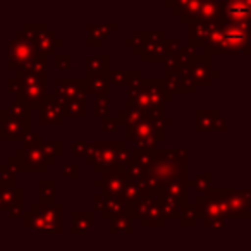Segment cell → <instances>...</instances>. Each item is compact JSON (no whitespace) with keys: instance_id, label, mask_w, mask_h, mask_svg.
<instances>
[{"instance_id":"cell-1","label":"cell","mask_w":251,"mask_h":251,"mask_svg":"<svg viewBox=\"0 0 251 251\" xmlns=\"http://www.w3.org/2000/svg\"><path fill=\"white\" fill-rule=\"evenodd\" d=\"M153 160L147 167V179L151 186L162 188L171 182L189 186V151L186 148H155Z\"/></svg>"},{"instance_id":"cell-2","label":"cell","mask_w":251,"mask_h":251,"mask_svg":"<svg viewBox=\"0 0 251 251\" xmlns=\"http://www.w3.org/2000/svg\"><path fill=\"white\" fill-rule=\"evenodd\" d=\"M23 226L26 229H31L35 236L40 234L60 236L64 232V205L62 203H52V205L33 203L31 210L25 212L23 215Z\"/></svg>"},{"instance_id":"cell-3","label":"cell","mask_w":251,"mask_h":251,"mask_svg":"<svg viewBox=\"0 0 251 251\" xmlns=\"http://www.w3.org/2000/svg\"><path fill=\"white\" fill-rule=\"evenodd\" d=\"M25 143L21 148L16 150V155L9 157L7 164H11L16 169V172H47L49 165H47L45 155H43V140L42 134L35 133L25 138Z\"/></svg>"},{"instance_id":"cell-4","label":"cell","mask_w":251,"mask_h":251,"mask_svg":"<svg viewBox=\"0 0 251 251\" xmlns=\"http://www.w3.org/2000/svg\"><path fill=\"white\" fill-rule=\"evenodd\" d=\"M126 141H107V140H97L90 143L86 162L93 165L95 172L100 174H122V171L117 165V153L119 150L126 147Z\"/></svg>"},{"instance_id":"cell-5","label":"cell","mask_w":251,"mask_h":251,"mask_svg":"<svg viewBox=\"0 0 251 251\" xmlns=\"http://www.w3.org/2000/svg\"><path fill=\"white\" fill-rule=\"evenodd\" d=\"M9 53V71H21L25 66H28L35 57H38V50H36V38L26 29H21L16 33L14 38L9 42L7 47Z\"/></svg>"},{"instance_id":"cell-6","label":"cell","mask_w":251,"mask_h":251,"mask_svg":"<svg viewBox=\"0 0 251 251\" xmlns=\"http://www.w3.org/2000/svg\"><path fill=\"white\" fill-rule=\"evenodd\" d=\"M224 205L226 219H250L251 217V191L248 188H217Z\"/></svg>"},{"instance_id":"cell-7","label":"cell","mask_w":251,"mask_h":251,"mask_svg":"<svg viewBox=\"0 0 251 251\" xmlns=\"http://www.w3.org/2000/svg\"><path fill=\"white\" fill-rule=\"evenodd\" d=\"M193 206L203 220L206 227H224L226 226V215H224V205L220 200L219 189L213 188L206 196H196Z\"/></svg>"},{"instance_id":"cell-8","label":"cell","mask_w":251,"mask_h":251,"mask_svg":"<svg viewBox=\"0 0 251 251\" xmlns=\"http://www.w3.org/2000/svg\"><path fill=\"white\" fill-rule=\"evenodd\" d=\"M16 79L19 81V84H21V90H19L18 93V100L23 101V103L28 105L31 110H35V108H38L40 105L45 101L47 98V81H49V77H35V76H28V74H25L23 71H18L16 73Z\"/></svg>"},{"instance_id":"cell-9","label":"cell","mask_w":251,"mask_h":251,"mask_svg":"<svg viewBox=\"0 0 251 251\" xmlns=\"http://www.w3.org/2000/svg\"><path fill=\"white\" fill-rule=\"evenodd\" d=\"M165 140V133L155 129L153 124L147 119H141L140 122L126 127V143L127 141H134L138 145L136 148L140 150H155L158 143Z\"/></svg>"},{"instance_id":"cell-10","label":"cell","mask_w":251,"mask_h":251,"mask_svg":"<svg viewBox=\"0 0 251 251\" xmlns=\"http://www.w3.org/2000/svg\"><path fill=\"white\" fill-rule=\"evenodd\" d=\"M33 133V121H21L12 117L7 108L0 110V140L2 141H23Z\"/></svg>"},{"instance_id":"cell-11","label":"cell","mask_w":251,"mask_h":251,"mask_svg":"<svg viewBox=\"0 0 251 251\" xmlns=\"http://www.w3.org/2000/svg\"><path fill=\"white\" fill-rule=\"evenodd\" d=\"M57 100H71V98H88L86 77H57L55 93Z\"/></svg>"},{"instance_id":"cell-12","label":"cell","mask_w":251,"mask_h":251,"mask_svg":"<svg viewBox=\"0 0 251 251\" xmlns=\"http://www.w3.org/2000/svg\"><path fill=\"white\" fill-rule=\"evenodd\" d=\"M103 177L97 179L93 182L95 188L100 189V195L105 196V198H114L122 201V193H124V188L127 184V179H126L124 174H101Z\"/></svg>"},{"instance_id":"cell-13","label":"cell","mask_w":251,"mask_h":251,"mask_svg":"<svg viewBox=\"0 0 251 251\" xmlns=\"http://www.w3.org/2000/svg\"><path fill=\"white\" fill-rule=\"evenodd\" d=\"M188 73H189V76H191V79H193V83H195L196 88H200V86H205V88L212 86V84H213L212 57L201 53V55H200V59L196 60V62L188 69Z\"/></svg>"},{"instance_id":"cell-14","label":"cell","mask_w":251,"mask_h":251,"mask_svg":"<svg viewBox=\"0 0 251 251\" xmlns=\"http://www.w3.org/2000/svg\"><path fill=\"white\" fill-rule=\"evenodd\" d=\"M95 210L93 212H101L103 219H121V217H127V206L122 201L114 198H105L101 195H97L93 198Z\"/></svg>"},{"instance_id":"cell-15","label":"cell","mask_w":251,"mask_h":251,"mask_svg":"<svg viewBox=\"0 0 251 251\" xmlns=\"http://www.w3.org/2000/svg\"><path fill=\"white\" fill-rule=\"evenodd\" d=\"M40 110V124L42 126H62L64 117L60 112L59 101L53 95H47L45 101L38 107Z\"/></svg>"},{"instance_id":"cell-16","label":"cell","mask_w":251,"mask_h":251,"mask_svg":"<svg viewBox=\"0 0 251 251\" xmlns=\"http://www.w3.org/2000/svg\"><path fill=\"white\" fill-rule=\"evenodd\" d=\"M220 19L229 23H250V2L236 0V2H222V16Z\"/></svg>"},{"instance_id":"cell-17","label":"cell","mask_w":251,"mask_h":251,"mask_svg":"<svg viewBox=\"0 0 251 251\" xmlns=\"http://www.w3.org/2000/svg\"><path fill=\"white\" fill-rule=\"evenodd\" d=\"M153 193H157L160 198H171L176 203H179L181 206H186L189 203V186L184 182H171V184H165L162 188H153Z\"/></svg>"},{"instance_id":"cell-18","label":"cell","mask_w":251,"mask_h":251,"mask_svg":"<svg viewBox=\"0 0 251 251\" xmlns=\"http://www.w3.org/2000/svg\"><path fill=\"white\" fill-rule=\"evenodd\" d=\"M119 29L117 23H110V25H95V23H88L86 31H88V47H101L103 42Z\"/></svg>"},{"instance_id":"cell-19","label":"cell","mask_w":251,"mask_h":251,"mask_svg":"<svg viewBox=\"0 0 251 251\" xmlns=\"http://www.w3.org/2000/svg\"><path fill=\"white\" fill-rule=\"evenodd\" d=\"M73 226H71V234L73 236H86L95 222L93 210H73L71 212Z\"/></svg>"},{"instance_id":"cell-20","label":"cell","mask_w":251,"mask_h":251,"mask_svg":"<svg viewBox=\"0 0 251 251\" xmlns=\"http://www.w3.org/2000/svg\"><path fill=\"white\" fill-rule=\"evenodd\" d=\"M213 23L215 21H196L189 25L188 29V40H189V49L198 50L201 47H205V40L208 36V33L212 31Z\"/></svg>"},{"instance_id":"cell-21","label":"cell","mask_w":251,"mask_h":251,"mask_svg":"<svg viewBox=\"0 0 251 251\" xmlns=\"http://www.w3.org/2000/svg\"><path fill=\"white\" fill-rule=\"evenodd\" d=\"M59 101L62 117L83 119L88 114V98H71V100H57Z\"/></svg>"},{"instance_id":"cell-22","label":"cell","mask_w":251,"mask_h":251,"mask_svg":"<svg viewBox=\"0 0 251 251\" xmlns=\"http://www.w3.org/2000/svg\"><path fill=\"white\" fill-rule=\"evenodd\" d=\"M59 47H64V40L59 38L53 31L47 29V31L40 33L36 36V50H38V55H52Z\"/></svg>"},{"instance_id":"cell-23","label":"cell","mask_w":251,"mask_h":251,"mask_svg":"<svg viewBox=\"0 0 251 251\" xmlns=\"http://www.w3.org/2000/svg\"><path fill=\"white\" fill-rule=\"evenodd\" d=\"M110 73V55H95L86 59V77L93 76H107Z\"/></svg>"},{"instance_id":"cell-24","label":"cell","mask_w":251,"mask_h":251,"mask_svg":"<svg viewBox=\"0 0 251 251\" xmlns=\"http://www.w3.org/2000/svg\"><path fill=\"white\" fill-rule=\"evenodd\" d=\"M220 115V110L213 108V110H206V108H201V110L196 112V131L198 133H212L215 129V121Z\"/></svg>"},{"instance_id":"cell-25","label":"cell","mask_w":251,"mask_h":251,"mask_svg":"<svg viewBox=\"0 0 251 251\" xmlns=\"http://www.w3.org/2000/svg\"><path fill=\"white\" fill-rule=\"evenodd\" d=\"M110 91V83L107 76H93L86 77V95H97L98 97H107Z\"/></svg>"},{"instance_id":"cell-26","label":"cell","mask_w":251,"mask_h":251,"mask_svg":"<svg viewBox=\"0 0 251 251\" xmlns=\"http://www.w3.org/2000/svg\"><path fill=\"white\" fill-rule=\"evenodd\" d=\"M23 73L28 74V76L35 77H49V57L38 55L28 64V66L23 67Z\"/></svg>"},{"instance_id":"cell-27","label":"cell","mask_w":251,"mask_h":251,"mask_svg":"<svg viewBox=\"0 0 251 251\" xmlns=\"http://www.w3.org/2000/svg\"><path fill=\"white\" fill-rule=\"evenodd\" d=\"M43 155H45L47 165H53L57 158L64 157V141L62 140H50L43 141Z\"/></svg>"},{"instance_id":"cell-28","label":"cell","mask_w":251,"mask_h":251,"mask_svg":"<svg viewBox=\"0 0 251 251\" xmlns=\"http://www.w3.org/2000/svg\"><path fill=\"white\" fill-rule=\"evenodd\" d=\"M196 189V196H206L213 189V174L212 172H203L196 176V179L189 181V189Z\"/></svg>"},{"instance_id":"cell-29","label":"cell","mask_w":251,"mask_h":251,"mask_svg":"<svg viewBox=\"0 0 251 251\" xmlns=\"http://www.w3.org/2000/svg\"><path fill=\"white\" fill-rule=\"evenodd\" d=\"M200 11H201V2L200 0H184V5H182V12H181V21L184 25H191V23L200 21Z\"/></svg>"},{"instance_id":"cell-30","label":"cell","mask_w":251,"mask_h":251,"mask_svg":"<svg viewBox=\"0 0 251 251\" xmlns=\"http://www.w3.org/2000/svg\"><path fill=\"white\" fill-rule=\"evenodd\" d=\"M164 42L153 43V42L148 40L147 49H145V52L141 53V60H143V62H164V59H165Z\"/></svg>"},{"instance_id":"cell-31","label":"cell","mask_w":251,"mask_h":251,"mask_svg":"<svg viewBox=\"0 0 251 251\" xmlns=\"http://www.w3.org/2000/svg\"><path fill=\"white\" fill-rule=\"evenodd\" d=\"M40 203L42 205H52L55 203L57 198V182L52 181V179H43L40 182Z\"/></svg>"},{"instance_id":"cell-32","label":"cell","mask_w":251,"mask_h":251,"mask_svg":"<svg viewBox=\"0 0 251 251\" xmlns=\"http://www.w3.org/2000/svg\"><path fill=\"white\" fill-rule=\"evenodd\" d=\"M110 234L112 236H133L134 234L133 220L127 219V217L112 219L110 220Z\"/></svg>"},{"instance_id":"cell-33","label":"cell","mask_w":251,"mask_h":251,"mask_svg":"<svg viewBox=\"0 0 251 251\" xmlns=\"http://www.w3.org/2000/svg\"><path fill=\"white\" fill-rule=\"evenodd\" d=\"M201 53H198L196 50L189 49V47H181V50L176 55V62H177V69H189L196 60L200 59Z\"/></svg>"},{"instance_id":"cell-34","label":"cell","mask_w":251,"mask_h":251,"mask_svg":"<svg viewBox=\"0 0 251 251\" xmlns=\"http://www.w3.org/2000/svg\"><path fill=\"white\" fill-rule=\"evenodd\" d=\"M222 16V2H201L200 21H217Z\"/></svg>"},{"instance_id":"cell-35","label":"cell","mask_w":251,"mask_h":251,"mask_svg":"<svg viewBox=\"0 0 251 251\" xmlns=\"http://www.w3.org/2000/svg\"><path fill=\"white\" fill-rule=\"evenodd\" d=\"M148 45V31H134L131 38H126V47L134 50L136 55H141Z\"/></svg>"},{"instance_id":"cell-36","label":"cell","mask_w":251,"mask_h":251,"mask_svg":"<svg viewBox=\"0 0 251 251\" xmlns=\"http://www.w3.org/2000/svg\"><path fill=\"white\" fill-rule=\"evenodd\" d=\"M115 119H117L119 124H124L126 127H127V126H133V124H136V122H140L141 119H143V115H141V112L136 110L134 107H127V105H126V108L119 110V114Z\"/></svg>"},{"instance_id":"cell-37","label":"cell","mask_w":251,"mask_h":251,"mask_svg":"<svg viewBox=\"0 0 251 251\" xmlns=\"http://www.w3.org/2000/svg\"><path fill=\"white\" fill-rule=\"evenodd\" d=\"M182 208H184V206H181L179 203H176L174 200H171V198H162L160 200V212H162V215H164L165 219L179 220Z\"/></svg>"},{"instance_id":"cell-38","label":"cell","mask_w":251,"mask_h":251,"mask_svg":"<svg viewBox=\"0 0 251 251\" xmlns=\"http://www.w3.org/2000/svg\"><path fill=\"white\" fill-rule=\"evenodd\" d=\"M7 112L16 119H21V121H33V110L26 103L19 100H14L7 107Z\"/></svg>"},{"instance_id":"cell-39","label":"cell","mask_w":251,"mask_h":251,"mask_svg":"<svg viewBox=\"0 0 251 251\" xmlns=\"http://www.w3.org/2000/svg\"><path fill=\"white\" fill-rule=\"evenodd\" d=\"M141 226L143 227H164L165 226V217L160 212V203L155 205L150 212L147 213L143 220H141Z\"/></svg>"},{"instance_id":"cell-40","label":"cell","mask_w":251,"mask_h":251,"mask_svg":"<svg viewBox=\"0 0 251 251\" xmlns=\"http://www.w3.org/2000/svg\"><path fill=\"white\" fill-rule=\"evenodd\" d=\"M200 220V215L196 212V208L193 206V203H188V205L182 208L181 217H179V226L181 227H196Z\"/></svg>"},{"instance_id":"cell-41","label":"cell","mask_w":251,"mask_h":251,"mask_svg":"<svg viewBox=\"0 0 251 251\" xmlns=\"http://www.w3.org/2000/svg\"><path fill=\"white\" fill-rule=\"evenodd\" d=\"M16 177H18V172L11 164L0 165V186L16 188Z\"/></svg>"},{"instance_id":"cell-42","label":"cell","mask_w":251,"mask_h":251,"mask_svg":"<svg viewBox=\"0 0 251 251\" xmlns=\"http://www.w3.org/2000/svg\"><path fill=\"white\" fill-rule=\"evenodd\" d=\"M9 215L14 217V219L25 215V189L23 188H16V196L11 208H9Z\"/></svg>"},{"instance_id":"cell-43","label":"cell","mask_w":251,"mask_h":251,"mask_svg":"<svg viewBox=\"0 0 251 251\" xmlns=\"http://www.w3.org/2000/svg\"><path fill=\"white\" fill-rule=\"evenodd\" d=\"M16 196V188H9V186H0V210L9 212L12 201Z\"/></svg>"},{"instance_id":"cell-44","label":"cell","mask_w":251,"mask_h":251,"mask_svg":"<svg viewBox=\"0 0 251 251\" xmlns=\"http://www.w3.org/2000/svg\"><path fill=\"white\" fill-rule=\"evenodd\" d=\"M164 81H165V90H167V93H171L172 97H174V95H182L181 84H179V79H177V71H176V73H165Z\"/></svg>"},{"instance_id":"cell-45","label":"cell","mask_w":251,"mask_h":251,"mask_svg":"<svg viewBox=\"0 0 251 251\" xmlns=\"http://www.w3.org/2000/svg\"><path fill=\"white\" fill-rule=\"evenodd\" d=\"M127 73H129V71H124V69L110 71V73L107 74L108 83L114 84V86H117V88L127 86Z\"/></svg>"},{"instance_id":"cell-46","label":"cell","mask_w":251,"mask_h":251,"mask_svg":"<svg viewBox=\"0 0 251 251\" xmlns=\"http://www.w3.org/2000/svg\"><path fill=\"white\" fill-rule=\"evenodd\" d=\"M131 162H133V150L126 145V147L122 148V150H119V153H117V165L122 171V174L126 172V169H127V165H129Z\"/></svg>"},{"instance_id":"cell-47","label":"cell","mask_w":251,"mask_h":251,"mask_svg":"<svg viewBox=\"0 0 251 251\" xmlns=\"http://www.w3.org/2000/svg\"><path fill=\"white\" fill-rule=\"evenodd\" d=\"M182 43L181 40H165L164 42V52H165V59H169V57H176L177 55V52L181 50ZM164 59V60H165Z\"/></svg>"},{"instance_id":"cell-48","label":"cell","mask_w":251,"mask_h":251,"mask_svg":"<svg viewBox=\"0 0 251 251\" xmlns=\"http://www.w3.org/2000/svg\"><path fill=\"white\" fill-rule=\"evenodd\" d=\"M108 105H110L108 97H98L97 98V108H95V117L97 119L107 117L108 115Z\"/></svg>"},{"instance_id":"cell-49","label":"cell","mask_w":251,"mask_h":251,"mask_svg":"<svg viewBox=\"0 0 251 251\" xmlns=\"http://www.w3.org/2000/svg\"><path fill=\"white\" fill-rule=\"evenodd\" d=\"M101 131H103L105 134H115L119 131V122L115 117H110V115H107V117L101 119Z\"/></svg>"},{"instance_id":"cell-50","label":"cell","mask_w":251,"mask_h":251,"mask_svg":"<svg viewBox=\"0 0 251 251\" xmlns=\"http://www.w3.org/2000/svg\"><path fill=\"white\" fill-rule=\"evenodd\" d=\"M88 150H90V143L84 140H77L73 143V155L77 158H83L88 155Z\"/></svg>"},{"instance_id":"cell-51","label":"cell","mask_w":251,"mask_h":251,"mask_svg":"<svg viewBox=\"0 0 251 251\" xmlns=\"http://www.w3.org/2000/svg\"><path fill=\"white\" fill-rule=\"evenodd\" d=\"M62 176L71 181H77L79 179V165L77 164H66L62 167Z\"/></svg>"},{"instance_id":"cell-52","label":"cell","mask_w":251,"mask_h":251,"mask_svg":"<svg viewBox=\"0 0 251 251\" xmlns=\"http://www.w3.org/2000/svg\"><path fill=\"white\" fill-rule=\"evenodd\" d=\"M55 64H57V67H59V69L69 71L71 64H73V59H71L69 53H57V55H55Z\"/></svg>"},{"instance_id":"cell-53","label":"cell","mask_w":251,"mask_h":251,"mask_svg":"<svg viewBox=\"0 0 251 251\" xmlns=\"http://www.w3.org/2000/svg\"><path fill=\"white\" fill-rule=\"evenodd\" d=\"M172 122H174V119H172V117H167V115H160V117L155 119L151 124H153L155 129L165 133V127H167V126H172Z\"/></svg>"},{"instance_id":"cell-54","label":"cell","mask_w":251,"mask_h":251,"mask_svg":"<svg viewBox=\"0 0 251 251\" xmlns=\"http://www.w3.org/2000/svg\"><path fill=\"white\" fill-rule=\"evenodd\" d=\"M182 5H184V0H177V2H165V7H171L172 9V14L174 16H181V12H182Z\"/></svg>"},{"instance_id":"cell-55","label":"cell","mask_w":251,"mask_h":251,"mask_svg":"<svg viewBox=\"0 0 251 251\" xmlns=\"http://www.w3.org/2000/svg\"><path fill=\"white\" fill-rule=\"evenodd\" d=\"M7 90H9V93H11V95H14V97H18L19 90H21V84H19V81L16 79L14 76L9 77V81H7Z\"/></svg>"},{"instance_id":"cell-56","label":"cell","mask_w":251,"mask_h":251,"mask_svg":"<svg viewBox=\"0 0 251 251\" xmlns=\"http://www.w3.org/2000/svg\"><path fill=\"white\" fill-rule=\"evenodd\" d=\"M213 131H219V133H226L227 131V126H226V119L222 117V114L217 117V121H215V129Z\"/></svg>"}]
</instances>
